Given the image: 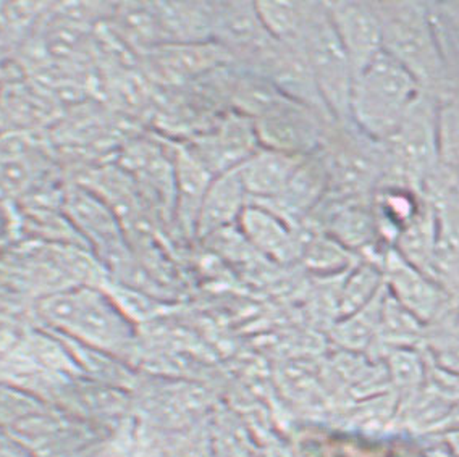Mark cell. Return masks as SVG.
Returning <instances> with one entry per match:
<instances>
[{
	"instance_id": "obj_1",
	"label": "cell",
	"mask_w": 459,
	"mask_h": 457,
	"mask_svg": "<svg viewBox=\"0 0 459 457\" xmlns=\"http://www.w3.org/2000/svg\"><path fill=\"white\" fill-rule=\"evenodd\" d=\"M38 309L49 325L99 351H125L134 340L133 323L122 307L92 286H70L49 293Z\"/></svg>"
},
{
	"instance_id": "obj_2",
	"label": "cell",
	"mask_w": 459,
	"mask_h": 457,
	"mask_svg": "<svg viewBox=\"0 0 459 457\" xmlns=\"http://www.w3.org/2000/svg\"><path fill=\"white\" fill-rule=\"evenodd\" d=\"M420 92L418 82L382 50L354 76L350 123L384 144L398 130Z\"/></svg>"
},
{
	"instance_id": "obj_3",
	"label": "cell",
	"mask_w": 459,
	"mask_h": 457,
	"mask_svg": "<svg viewBox=\"0 0 459 457\" xmlns=\"http://www.w3.org/2000/svg\"><path fill=\"white\" fill-rule=\"evenodd\" d=\"M382 26V50L440 99L445 72L427 2H376Z\"/></svg>"
},
{
	"instance_id": "obj_4",
	"label": "cell",
	"mask_w": 459,
	"mask_h": 457,
	"mask_svg": "<svg viewBox=\"0 0 459 457\" xmlns=\"http://www.w3.org/2000/svg\"><path fill=\"white\" fill-rule=\"evenodd\" d=\"M440 99L422 91L394 136L384 142V181H396L422 193V186L440 167L438 139Z\"/></svg>"
},
{
	"instance_id": "obj_5",
	"label": "cell",
	"mask_w": 459,
	"mask_h": 457,
	"mask_svg": "<svg viewBox=\"0 0 459 457\" xmlns=\"http://www.w3.org/2000/svg\"><path fill=\"white\" fill-rule=\"evenodd\" d=\"M298 44L309 64L328 114L338 125H348L353 66L328 18L325 2H311L309 15Z\"/></svg>"
},
{
	"instance_id": "obj_6",
	"label": "cell",
	"mask_w": 459,
	"mask_h": 457,
	"mask_svg": "<svg viewBox=\"0 0 459 457\" xmlns=\"http://www.w3.org/2000/svg\"><path fill=\"white\" fill-rule=\"evenodd\" d=\"M322 152L328 170V199H370L385 177L384 144L351 123L333 125Z\"/></svg>"
},
{
	"instance_id": "obj_7",
	"label": "cell",
	"mask_w": 459,
	"mask_h": 457,
	"mask_svg": "<svg viewBox=\"0 0 459 457\" xmlns=\"http://www.w3.org/2000/svg\"><path fill=\"white\" fill-rule=\"evenodd\" d=\"M253 122L261 147L296 157L311 156L320 151L336 125L311 107L285 96Z\"/></svg>"
},
{
	"instance_id": "obj_8",
	"label": "cell",
	"mask_w": 459,
	"mask_h": 457,
	"mask_svg": "<svg viewBox=\"0 0 459 457\" xmlns=\"http://www.w3.org/2000/svg\"><path fill=\"white\" fill-rule=\"evenodd\" d=\"M422 194L432 207L435 253L432 278L458 301L459 180L443 165L424 183Z\"/></svg>"
},
{
	"instance_id": "obj_9",
	"label": "cell",
	"mask_w": 459,
	"mask_h": 457,
	"mask_svg": "<svg viewBox=\"0 0 459 457\" xmlns=\"http://www.w3.org/2000/svg\"><path fill=\"white\" fill-rule=\"evenodd\" d=\"M382 270L388 294L426 327L458 304L435 278L408 263L394 247L384 254Z\"/></svg>"
},
{
	"instance_id": "obj_10",
	"label": "cell",
	"mask_w": 459,
	"mask_h": 457,
	"mask_svg": "<svg viewBox=\"0 0 459 457\" xmlns=\"http://www.w3.org/2000/svg\"><path fill=\"white\" fill-rule=\"evenodd\" d=\"M273 41L255 2H212V42L233 62L247 68L255 65Z\"/></svg>"
},
{
	"instance_id": "obj_11",
	"label": "cell",
	"mask_w": 459,
	"mask_h": 457,
	"mask_svg": "<svg viewBox=\"0 0 459 457\" xmlns=\"http://www.w3.org/2000/svg\"><path fill=\"white\" fill-rule=\"evenodd\" d=\"M261 147L255 122L247 115L231 112L215 130L186 147L212 177L238 168Z\"/></svg>"
},
{
	"instance_id": "obj_12",
	"label": "cell",
	"mask_w": 459,
	"mask_h": 457,
	"mask_svg": "<svg viewBox=\"0 0 459 457\" xmlns=\"http://www.w3.org/2000/svg\"><path fill=\"white\" fill-rule=\"evenodd\" d=\"M325 9L356 76L382 52L376 2H325Z\"/></svg>"
},
{
	"instance_id": "obj_13",
	"label": "cell",
	"mask_w": 459,
	"mask_h": 457,
	"mask_svg": "<svg viewBox=\"0 0 459 457\" xmlns=\"http://www.w3.org/2000/svg\"><path fill=\"white\" fill-rule=\"evenodd\" d=\"M237 227L249 245L273 261L301 259L307 228L304 225H291L271 207L249 203Z\"/></svg>"
},
{
	"instance_id": "obj_14",
	"label": "cell",
	"mask_w": 459,
	"mask_h": 457,
	"mask_svg": "<svg viewBox=\"0 0 459 457\" xmlns=\"http://www.w3.org/2000/svg\"><path fill=\"white\" fill-rule=\"evenodd\" d=\"M328 194V170L322 149L304 157L287 186L271 203V207L291 225L299 227L319 209ZM257 204V203H255Z\"/></svg>"
},
{
	"instance_id": "obj_15",
	"label": "cell",
	"mask_w": 459,
	"mask_h": 457,
	"mask_svg": "<svg viewBox=\"0 0 459 457\" xmlns=\"http://www.w3.org/2000/svg\"><path fill=\"white\" fill-rule=\"evenodd\" d=\"M372 211L380 243L394 247L398 237L426 209L427 199L418 189L396 181H384L374 191Z\"/></svg>"
},
{
	"instance_id": "obj_16",
	"label": "cell",
	"mask_w": 459,
	"mask_h": 457,
	"mask_svg": "<svg viewBox=\"0 0 459 457\" xmlns=\"http://www.w3.org/2000/svg\"><path fill=\"white\" fill-rule=\"evenodd\" d=\"M247 204L249 197L237 168L213 177L197 217V237H211L237 227Z\"/></svg>"
},
{
	"instance_id": "obj_17",
	"label": "cell",
	"mask_w": 459,
	"mask_h": 457,
	"mask_svg": "<svg viewBox=\"0 0 459 457\" xmlns=\"http://www.w3.org/2000/svg\"><path fill=\"white\" fill-rule=\"evenodd\" d=\"M303 159L259 147L237 168L249 203L265 204L273 201L287 186L288 180Z\"/></svg>"
},
{
	"instance_id": "obj_18",
	"label": "cell",
	"mask_w": 459,
	"mask_h": 457,
	"mask_svg": "<svg viewBox=\"0 0 459 457\" xmlns=\"http://www.w3.org/2000/svg\"><path fill=\"white\" fill-rule=\"evenodd\" d=\"M212 178L186 147L177 151L173 159V199L177 220L186 235H196L197 217Z\"/></svg>"
},
{
	"instance_id": "obj_19",
	"label": "cell",
	"mask_w": 459,
	"mask_h": 457,
	"mask_svg": "<svg viewBox=\"0 0 459 457\" xmlns=\"http://www.w3.org/2000/svg\"><path fill=\"white\" fill-rule=\"evenodd\" d=\"M154 65L167 82L195 80L197 74L231 64L230 57L215 42L203 44H165L154 49Z\"/></svg>"
},
{
	"instance_id": "obj_20",
	"label": "cell",
	"mask_w": 459,
	"mask_h": 457,
	"mask_svg": "<svg viewBox=\"0 0 459 457\" xmlns=\"http://www.w3.org/2000/svg\"><path fill=\"white\" fill-rule=\"evenodd\" d=\"M165 44L212 42V2L152 4Z\"/></svg>"
},
{
	"instance_id": "obj_21",
	"label": "cell",
	"mask_w": 459,
	"mask_h": 457,
	"mask_svg": "<svg viewBox=\"0 0 459 457\" xmlns=\"http://www.w3.org/2000/svg\"><path fill=\"white\" fill-rule=\"evenodd\" d=\"M385 294L384 286V289L369 304H366L359 311L340 317L328 328V336L340 351L354 354H370L374 351Z\"/></svg>"
},
{
	"instance_id": "obj_22",
	"label": "cell",
	"mask_w": 459,
	"mask_h": 457,
	"mask_svg": "<svg viewBox=\"0 0 459 457\" xmlns=\"http://www.w3.org/2000/svg\"><path fill=\"white\" fill-rule=\"evenodd\" d=\"M445 72L440 99L459 102V2H427Z\"/></svg>"
},
{
	"instance_id": "obj_23",
	"label": "cell",
	"mask_w": 459,
	"mask_h": 457,
	"mask_svg": "<svg viewBox=\"0 0 459 457\" xmlns=\"http://www.w3.org/2000/svg\"><path fill=\"white\" fill-rule=\"evenodd\" d=\"M303 225L307 228V237L299 261L312 275L319 278L342 277L361 259L327 233L312 228L306 223Z\"/></svg>"
},
{
	"instance_id": "obj_24",
	"label": "cell",
	"mask_w": 459,
	"mask_h": 457,
	"mask_svg": "<svg viewBox=\"0 0 459 457\" xmlns=\"http://www.w3.org/2000/svg\"><path fill=\"white\" fill-rule=\"evenodd\" d=\"M426 332V325L394 301L386 291L378 327L377 343L374 351H378L382 358L390 349L420 348L424 343Z\"/></svg>"
},
{
	"instance_id": "obj_25",
	"label": "cell",
	"mask_w": 459,
	"mask_h": 457,
	"mask_svg": "<svg viewBox=\"0 0 459 457\" xmlns=\"http://www.w3.org/2000/svg\"><path fill=\"white\" fill-rule=\"evenodd\" d=\"M384 286L385 281L382 262L361 257L350 272L344 273L342 280L338 296V319L359 311L384 289Z\"/></svg>"
},
{
	"instance_id": "obj_26",
	"label": "cell",
	"mask_w": 459,
	"mask_h": 457,
	"mask_svg": "<svg viewBox=\"0 0 459 457\" xmlns=\"http://www.w3.org/2000/svg\"><path fill=\"white\" fill-rule=\"evenodd\" d=\"M394 251L404 261L422 270L432 277L435 253V223L432 207L427 203L426 209L408 228L403 231L394 246Z\"/></svg>"
},
{
	"instance_id": "obj_27",
	"label": "cell",
	"mask_w": 459,
	"mask_h": 457,
	"mask_svg": "<svg viewBox=\"0 0 459 457\" xmlns=\"http://www.w3.org/2000/svg\"><path fill=\"white\" fill-rule=\"evenodd\" d=\"M255 7L267 33L275 41L299 42L311 2H255Z\"/></svg>"
},
{
	"instance_id": "obj_28",
	"label": "cell",
	"mask_w": 459,
	"mask_h": 457,
	"mask_svg": "<svg viewBox=\"0 0 459 457\" xmlns=\"http://www.w3.org/2000/svg\"><path fill=\"white\" fill-rule=\"evenodd\" d=\"M388 382L408 396L420 390L427 380L426 352L420 348H398L384 356Z\"/></svg>"
},
{
	"instance_id": "obj_29",
	"label": "cell",
	"mask_w": 459,
	"mask_h": 457,
	"mask_svg": "<svg viewBox=\"0 0 459 457\" xmlns=\"http://www.w3.org/2000/svg\"><path fill=\"white\" fill-rule=\"evenodd\" d=\"M440 164L459 180V106L440 99L438 112Z\"/></svg>"
},
{
	"instance_id": "obj_30",
	"label": "cell",
	"mask_w": 459,
	"mask_h": 457,
	"mask_svg": "<svg viewBox=\"0 0 459 457\" xmlns=\"http://www.w3.org/2000/svg\"><path fill=\"white\" fill-rule=\"evenodd\" d=\"M17 340L7 330L0 328V370H7L10 358L17 349Z\"/></svg>"
},
{
	"instance_id": "obj_31",
	"label": "cell",
	"mask_w": 459,
	"mask_h": 457,
	"mask_svg": "<svg viewBox=\"0 0 459 457\" xmlns=\"http://www.w3.org/2000/svg\"><path fill=\"white\" fill-rule=\"evenodd\" d=\"M442 444L445 448L450 449L453 454L459 457V425L448 428L442 436Z\"/></svg>"
},
{
	"instance_id": "obj_32",
	"label": "cell",
	"mask_w": 459,
	"mask_h": 457,
	"mask_svg": "<svg viewBox=\"0 0 459 457\" xmlns=\"http://www.w3.org/2000/svg\"><path fill=\"white\" fill-rule=\"evenodd\" d=\"M426 457H458L456 454H453L450 449L445 448L443 444L440 446H435V448H430L426 453Z\"/></svg>"
},
{
	"instance_id": "obj_33",
	"label": "cell",
	"mask_w": 459,
	"mask_h": 457,
	"mask_svg": "<svg viewBox=\"0 0 459 457\" xmlns=\"http://www.w3.org/2000/svg\"><path fill=\"white\" fill-rule=\"evenodd\" d=\"M458 299H459V289H458Z\"/></svg>"
}]
</instances>
